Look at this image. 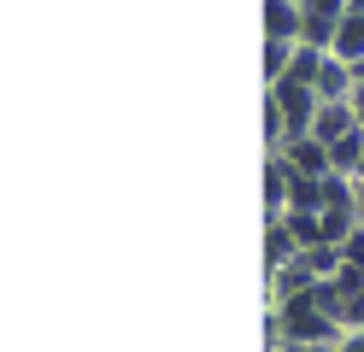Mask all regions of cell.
I'll return each instance as SVG.
<instances>
[{
    "mask_svg": "<svg viewBox=\"0 0 364 352\" xmlns=\"http://www.w3.org/2000/svg\"><path fill=\"white\" fill-rule=\"evenodd\" d=\"M264 311H277L282 341H317V346H335L341 335H347V329H341V317H329L311 294H294V299H282V305H264Z\"/></svg>",
    "mask_w": 364,
    "mask_h": 352,
    "instance_id": "obj_1",
    "label": "cell"
},
{
    "mask_svg": "<svg viewBox=\"0 0 364 352\" xmlns=\"http://www.w3.org/2000/svg\"><path fill=\"white\" fill-rule=\"evenodd\" d=\"M264 94L277 100V112H282L288 135H311V124H317V106H323V94H317L311 82H294V77H282V82H270Z\"/></svg>",
    "mask_w": 364,
    "mask_h": 352,
    "instance_id": "obj_2",
    "label": "cell"
},
{
    "mask_svg": "<svg viewBox=\"0 0 364 352\" xmlns=\"http://www.w3.org/2000/svg\"><path fill=\"white\" fill-rule=\"evenodd\" d=\"M353 129H364V124H358V112H353V100H323V106H317V124H311V135L323 141V147L347 141Z\"/></svg>",
    "mask_w": 364,
    "mask_h": 352,
    "instance_id": "obj_3",
    "label": "cell"
},
{
    "mask_svg": "<svg viewBox=\"0 0 364 352\" xmlns=\"http://www.w3.org/2000/svg\"><path fill=\"white\" fill-rule=\"evenodd\" d=\"M282 159H288L300 176H329V171H335V159H329V147H323L317 135H288Z\"/></svg>",
    "mask_w": 364,
    "mask_h": 352,
    "instance_id": "obj_4",
    "label": "cell"
},
{
    "mask_svg": "<svg viewBox=\"0 0 364 352\" xmlns=\"http://www.w3.org/2000/svg\"><path fill=\"white\" fill-rule=\"evenodd\" d=\"M353 88H358V65L323 53V70H317V94H323V100H353Z\"/></svg>",
    "mask_w": 364,
    "mask_h": 352,
    "instance_id": "obj_5",
    "label": "cell"
},
{
    "mask_svg": "<svg viewBox=\"0 0 364 352\" xmlns=\"http://www.w3.org/2000/svg\"><path fill=\"white\" fill-rule=\"evenodd\" d=\"M300 258V241H294L288 218H264V270H282Z\"/></svg>",
    "mask_w": 364,
    "mask_h": 352,
    "instance_id": "obj_6",
    "label": "cell"
},
{
    "mask_svg": "<svg viewBox=\"0 0 364 352\" xmlns=\"http://www.w3.org/2000/svg\"><path fill=\"white\" fill-rule=\"evenodd\" d=\"M288 182H294V164L282 153H270V164H264V206H270V218L288 211Z\"/></svg>",
    "mask_w": 364,
    "mask_h": 352,
    "instance_id": "obj_7",
    "label": "cell"
},
{
    "mask_svg": "<svg viewBox=\"0 0 364 352\" xmlns=\"http://www.w3.org/2000/svg\"><path fill=\"white\" fill-rule=\"evenodd\" d=\"M264 36L300 41V0H264Z\"/></svg>",
    "mask_w": 364,
    "mask_h": 352,
    "instance_id": "obj_8",
    "label": "cell"
},
{
    "mask_svg": "<svg viewBox=\"0 0 364 352\" xmlns=\"http://www.w3.org/2000/svg\"><path fill=\"white\" fill-rule=\"evenodd\" d=\"M335 59H347V65H364V12H347L341 18V30H335V47H329Z\"/></svg>",
    "mask_w": 364,
    "mask_h": 352,
    "instance_id": "obj_9",
    "label": "cell"
},
{
    "mask_svg": "<svg viewBox=\"0 0 364 352\" xmlns=\"http://www.w3.org/2000/svg\"><path fill=\"white\" fill-rule=\"evenodd\" d=\"M288 229H294V241L300 247H329V229H323V211H282Z\"/></svg>",
    "mask_w": 364,
    "mask_h": 352,
    "instance_id": "obj_10",
    "label": "cell"
},
{
    "mask_svg": "<svg viewBox=\"0 0 364 352\" xmlns=\"http://www.w3.org/2000/svg\"><path fill=\"white\" fill-rule=\"evenodd\" d=\"M288 211H323V176H300L288 182Z\"/></svg>",
    "mask_w": 364,
    "mask_h": 352,
    "instance_id": "obj_11",
    "label": "cell"
},
{
    "mask_svg": "<svg viewBox=\"0 0 364 352\" xmlns=\"http://www.w3.org/2000/svg\"><path fill=\"white\" fill-rule=\"evenodd\" d=\"M294 47H300V41H282V36H264V88L288 77V65H294Z\"/></svg>",
    "mask_w": 364,
    "mask_h": 352,
    "instance_id": "obj_12",
    "label": "cell"
},
{
    "mask_svg": "<svg viewBox=\"0 0 364 352\" xmlns=\"http://www.w3.org/2000/svg\"><path fill=\"white\" fill-rule=\"evenodd\" d=\"M341 329H364V294H353L341 305Z\"/></svg>",
    "mask_w": 364,
    "mask_h": 352,
    "instance_id": "obj_13",
    "label": "cell"
},
{
    "mask_svg": "<svg viewBox=\"0 0 364 352\" xmlns=\"http://www.w3.org/2000/svg\"><path fill=\"white\" fill-rule=\"evenodd\" d=\"M335 352H364V329H347V335L335 341Z\"/></svg>",
    "mask_w": 364,
    "mask_h": 352,
    "instance_id": "obj_14",
    "label": "cell"
},
{
    "mask_svg": "<svg viewBox=\"0 0 364 352\" xmlns=\"http://www.w3.org/2000/svg\"><path fill=\"white\" fill-rule=\"evenodd\" d=\"M277 352H335V346H317V341H282Z\"/></svg>",
    "mask_w": 364,
    "mask_h": 352,
    "instance_id": "obj_15",
    "label": "cell"
},
{
    "mask_svg": "<svg viewBox=\"0 0 364 352\" xmlns=\"http://www.w3.org/2000/svg\"><path fill=\"white\" fill-rule=\"evenodd\" d=\"M353 112H358V124H364V82L353 88Z\"/></svg>",
    "mask_w": 364,
    "mask_h": 352,
    "instance_id": "obj_16",
    "label": "cell"
},
{
    "mask_svg": "<svg viewBox=\"0 0 364 352\" xmlns=\"http://www.w3.org/2000/svg\"><path fill=\"white\" fill-rule=\"evenodd\" d=\"M358 211H364V176H358Z\"/></svg>",
    "mask_w": 364,
    "mask_h": 352,
    "instance_id": "obj_17",
    "label": "cell"
},
{
    "mask_svg": "<svg viewBox=\"0 0 364 352\" xmlns=\"http://www.w3.org/2000/svg\"><path fill=\"white\" fill-rule=\"evenodd\" d=\"M353 12H364V0H353Z\"/></svg>",
    "mask_w": 364,
    "mask_h": 352,
    "instance_id": "obj_18",
    "label": "cell"
},
{
    "mask_svg": "<svg viewBox=\"0 0 364 352\" xmlns=\"http://www.w3.org/2000/svg\"><path fill=\"white\" fill-rule=\"evenodd\" d=\"M358 176H364V171H358Z\"/></svg>",
    "mask_w": 364,
    "mask_h": 352,
    "instance_id": "obj_19",
    "label": "cell"
}]
</instances>
